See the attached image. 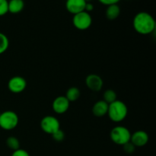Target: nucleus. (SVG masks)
I'll list each match as a JSON object with an SVG mask.
<instances>
[{
	"instance_id": "nucleus-24",
	"label": "nucleus",
	"mask_w": 156,
	"mask_h": 156,
	"mask_svg": "<svg viewBox=\"0 0 156 156\" xmlns=\"http://www.w3.org/2000/svg\"><path fill=\"white\" fill-rule=\"evenodd\" d=\"M93 9H94V5H93L91 3L86 2V5H85V12H88V13H89L90 12L93 11Z\"/></svg>"
},
{
	"instance_id": "nucleus-15",
	"label": "nucleus",
	"mask_w": 156,
	"mask_h": 156,
	"mask_svg": "<svg viewBox=\"0 0 156 156\" xmlns=\"http://www.w3.org/2000/svg\"><path fill=\"white\" fill-rule=\"evenodd\" d=\"M80 95L81 93L79 88L76 87H71L67 90L65 97L68 99L69 102H73L77 101L80 98Z\"/></svg>"
},
{
	"instance_id": "nucleus-2",
	"label": "nucleus",
	"mask_w": 156,
	"mask_h": 156,
	"mask_svg": "<svg viewBox=\"0 0 156 156\" xmlns=\"http://www.w3.org/2000/svg\"><path fill=\"white\" fill-rule=\"evenodd\" d=\"M128 114L127 106L122 101L116 100L108 105V115L110 120L115 123H120L126 117Z\"/></svg>"
},
{
	"instance_id": "nucleus-3",
	"label": "nucleus",
	"mask_w": 156,
	"mask_h": 156,
	"mask_svg": "<svg viewBox=\"0 0 156 156\" xmlns=\"http://www.w3.org/2000/svg\"><path fill=\"white\" fill-rule=\"evenodd\" d=\"M131 133L126 126H117L111 129L110 137L111 141L119 146H123L130 142Z\"/></svg>"
},
{
	"instance_id": "nucleus-4",
	"label": "nucleus",
	"mask_w": 156,
	"mask_h": 156,
	"mask_svg": "<svg viewBox=\"0 0 156 156\" xmlns=\"http://www.w3.org/2000/svg\"><path fill=\"white\" fill-rule=\"evenodd\" d=\"M19 122L18 114L12 111H6L0 114V127L4 130H12Z\"/></svg>"
},
{
	"instance_id": "nucleus-16",
	"label": "nucleus",
	"mask_w": 156,
	"mask_h": 156,
	"mask_svg": "<svg viewBox=\"0 0 156 156\" xmlns=\"http://www.w3.org/2000/svg\"><path fill=\"white\" fill-rule=\"evenodd\" d=\"M103 101H105L108 105L117 100V94L112 89H108L105 91L103 94Z\"/></svg>"
},
{
	"instance_id": "nucleus-23",
	"label": "nucleus",
	"mask_w": 156,
	"mask_h": 156,
	"mask_svg": "<svg viewBox=\"0 0 156 156\" xmlns=\"http://www.w3.org/2000/svg\"><path fill=\"white\" fill-rule=\"evenodd\" d=\"M101 4L105 5H111L117 4L120 0H98Z\"/></svg>"
},
{
	"instance_id": "nucleus-21",
	"label": "nucleus",
	"mask_w": 156,
	"mask_h": 156,
	"mask_svg": "<svg viewBox=\"0 0 156 156\" xmlns=\"http://www.w3.org/2000/svg\"><path fill=\"white\" fill-rule=\"evenodd\" d=\"M123 151H124L126 153H128V154L133 153V152H135V149H136V147L133 146V144L131 142H129V143L123 145Z\"/></svg>"
},
{
	"instance_id": "nucleus-18",
	"label": "nucleus",
	"mask_w": 156,
	"mask_h": 156,
	"mask_svg": "<svg viewBox=\"0 0 156 156\" xmlns=\"http://www.w3.org/2000/svg\"><path fill=\"white\" fill-rule=\"evenodd\" d=\"M6 145L9 149H12L13 151L20 149V142L18 138L15 136H9L6 140Z\"/></svg>"
},
{
	"instance_id": "nucleus-14",
	"label": "nucleus",
	"mask_w": 156,
	"mask_h": 156,
	"mask_svg": "<svg viewBox=\"0 0 156 156\" xmlns=\"http://www.w3.org/2000/svg\"><path fill=\"white\" fill-rule=\"evenodd\" d=\"M120 8L117 4L108 5L106 9V12H105L107 18L108 20H111V21L117 19L119 17V15H120Z\"/></svg>"
},
{
	"instance_id": "nucleus-22",
	"label": "nucleus",
	"mask_w": 156,
	"mask_h": 156,
	"mask_svg": "<svg viewBox=\"0 0 156 156\" xmlns=\"http://www.w3.org/2000/svg\"><path fill=\"white\" fill-rule=\"evenodd\" d=\"M12 156H30L28 152L22 149H18L17 150L14 151Z\"/></svg>"
},
{
	"instance_id": "nucleus-5",
	"label": "nucleus",
	"mask_w": 156,
	"mask_h": 156,
	"mask_svg": "<svg viewBox=\"0 0 156 156\" xmlns=\"http://www.w3.org/2000/svg\"><path fill=\"white\" fill-rule=\"evenodd\" d=\"M73 25L76 28L80 30H87L92 24V18L88 12H82L74 15L73 18Z\"/></svg>"
},
{
	"instance_id": "nucleus-11",
	"label": "nucleus",
	"mask_w": 156,
	"mask_h": 156,
	"mask_svg": "<svg viewBox=\"0 0 156 156\" xmlns=\"http://www.w3.org/2000/svg\"><path fill=\"white\" fill-rule=\"evenodd\" d=\"M86 2L85 0H66V8L69 13L74 15L85 11Z\"/></svg>"
},
{
	"instance_id": "nucleus-9",
	"label": "nucleus",
	"mask_w": 156,
	"mask_h": 156,
	"mask_svg": "<svg viewBox=\"0 0 156 156\" xmlns=\"http://www.w3.org/2000/svg\"><path fill=\"white\" fill-rule=\"evenodd\" d=\"M86 86L92 91H99L103 87V80L101 77L96 74L88 75L85 79Z\"/></svg>"
},
{
	"instance_id": "nucleus-6",
	"label": "nucleus",
	"mask_w": 156,
	"mask_h": 156,
	"mask_svg": "<svg viewBox=\"0 0 156 156\" xmlns=\"http://www.w3.org/2000/svg\"><path fill=\"white\" fill-rule=\"evenodd\" d=\"M41 128L45 133L52 135L60 129V123L56 117L48 115L41 120Z\"/></svg>"
},
{
	"instance_id": "nucleus-8",
	"label": "nucleus",
	"mask_w": 156,
	"mask_h": 156,
	"mask_svg": "<svg viewBox=\"0 0 156 156\" xmlns=\"http://www.w3.org/2000/svg\"><path fill=\"white\" fill-rule=\"evenodd\" d=\"M70 106V102L63 95L56 97L52 104L53 111L57 114H62L66 112Z\"/></svg>"
},
{
	"instance_id": "nucleus-17",
	"label": "nucleus",
	"mask_w": 156,
	"mask_h": 156,
	"mask_svg": "<svg viewBox=\"0 0 156 156\" xmlns=\"http://www.w3.org/2000/svg\"><path fill=\"white\" fill-rule=\"evenodd\" d=\"M9 47V40L5 34L0 32V55L4 53Z\"/></svg>"
},
{
	"instance_id": "nucleus-1",
	"label": "nucleus",
	"mask_w": 156,
	"mask_h": 156,
	"mask_svg": "<svg viewBox=\"0 0 156 156\" xmlns=\"http://www.w3.org/2000/svg\"><path fill=\"white\" fill-rule=\"evenodd\" d=\"M134 30L140 34H150L155 29V21L149 13L141 12L137 13L133 18Z\"/></svg>"
},
{
	"instance_id": "nucleus-20",
	"label": "nucleus",
	"mask_w": 156,
	"mask_h": 156,
	"mask_svg": "<svg viewBox=\"0 0 156 156\" xmlns=\"http://www.w3.org/2000/svg\"><path fill=\"white\" fill-rule=\"evenodd\" d=\"M8 0H0V17L6 15L9 12Z\"/></svg>"
},
{
	"instance_id": "nucleus-12",
	"label": "nucleus",
	"mask_w": 156,
	"mask_h": 156,
	"mask_svg": "<svg viewBox=\"0 0 156 156\" xmlns=\"http://www.w3.org/2000/svg\"><path fill=\"white\" fill-rule=\"evenodd\" d=\"M108 104L105 101L100 100L94 103L92 107V114L97 117H105L108 114Z\"/></svg>"
},
{
	"instance_id": "nucleus-25",
	"label": "nucleus",
	"mask_w": 156,
	"mask_h": 156,
	"mask_svg": "<svg viewBox=\"0 0 156 156\" xmlns=\"http://www.w3.org/2000/svg\"><path fill=\"white\" fill-rule=\"evenodd\" d=\"M85 1H86V2H87V1H90V0H85Z\"/></svg>"
},
{
	"instance_id": "nucleus-13",
	"label": "nucleus",
	"mask_w": 156,
	"mask_h": 156,
	"mask_svg": "<svg viewBox=\"0 0 156 156\" xmlns=\"http://www.w3.org/2000/svg\"><path fill=\"white\" fill-rule=\"evenodd\" d=\"M24 2L23 0H10L8 2L9 12L12 14L20 13L24 9Z\"/></svg>"
},
{
	"instance_id": "nucleus-10",
	"label": "nucleus",
	"mask_w": 156,
	"mask_h": 156,
	"mask_svg": "<svg viewBox=\"0 0 156 156\" xmlns=\"http://www.w3.org/2000/svg\"><path fill=\"white\" fill-rule=\"evenodd\" d=\"M130 142L135 147H143L149 142V135L146 131L138 130L131 134Z\"/></svg>"
},
{
	"instance_id": "nucleus-7",
	"label": "nucleus",
	"mask_w": 156,
	"mask_h": 156,
	"mask_svg": "<svg viewBox=\"0 0 156 156\" xmlns=\"http://www.w3.org/2000/svg\"><path fill=\"white\" fill-rule=\"evenodd\" d=\"M27 87L25 79L21 76H14L9 79L8 82V88L14 94H19L23 92Z\"/></svg>"
},
{
	"instance_id": "nucleus-19",
	"label": "nucleus",
	"mask_w": 156,
	"mask_h": 156,
	"mask_svg": "<svg viewBox=\"0 0 156 156\" xmlns=\"http://www.w3.org/2000/svg\"><path fill=\"white\" fill-rule=\"evenodd\" d=\"M52 137H53V140L56 142H62L63 141L64 139H65V133L61 129H58L57 131L54 133L52 134Z\"/></svg>"
}]
</instances>
